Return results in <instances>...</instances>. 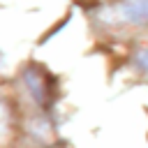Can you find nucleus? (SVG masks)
<instances>
[{
  "mask_svg": "<svg viewBox=\"0 0 148 148\" xmlns=\"http://www.w3.org/2000/svg\"><path fill=\"white\" fill-rule=\"evenodd\" d=\"M2 65H5V56H2V51H0V69H2Z\"/></svg>",
  "mask_w": 148,
  "mask_h": 148,
  "instance_id": "4",
  "label": "nucleus"
},
{
  "mask_svg": "<svg viewBox=\"0 0 148 148\" xmlns=\"http://www.w3.org/2000/svg\"><path fill=\"white\" fill-rule=\"evenodd\" d=\"M136 65H139V69H143L148 74V49H141L136 53Z\"/></svg>",
  "mask_w": 148,
  "mask_h": 148,
  "instance_id": "3",
  "label": "nucleus"
},
{
  "mask_svg": "<svg viewBox=\"0 0 148 148\" xmlns=\"http://www.w3.org/2000/svg\"><path fill=\"white\" fill-rule=\"evenodd\" d=\"M23 83L28 86L30 95L35 97L37 104L46 106L49 99L53 97V81L46 76V72H42L39 67H28L23 72Z\"/></svg>",
  "mask_w": 148,
  "mask_h": 148,
  "instance_id": "1",
  "label": "nucleus"
},
{
  "mask_svg": "<svg viewBox=\"0 0 148 148\" xmlns=\"http://www.w3.org/2000/svg\"><path fill=\"white\" fill-rule=\"evenodd\" d=\"M118 9L123 18L130 23H139V25L148 23V0H123Z\"/></svg>",
  "mask_w": 148,
  "mask_h": 148,
  "instance_id": "2",
  "label": "nucleus"
}]
</instances>
